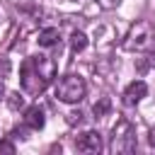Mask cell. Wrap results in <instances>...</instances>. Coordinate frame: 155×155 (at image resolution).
<instances>
[{
  "label": "cell",
  "mask_w": 155,
  "mask_h": 155,
  "mask_svg": "<svg viewBox=\"0 0 155 155\" xmlns=\"http://www.w3.org/2000/svg\"><path fill=\"white\" fill-rule=\"evenodd\" d=\"M56 65L46 56H31L22 63V87L29 94H39L46 90V85L53 80Z\"/></svg>",
  "instance_id": "1"
},
{
  "label": "cell",
  "mask_w": 155,
  "mask_h": 155,
  "mask_svg": "<svg viewBox=\"0 0 155 155\" xmlns=\"http://www.w3.org/2000/svg\"><path fill=\"white\" fill-rule=\"evenodd\" d=\"M85 92H87V85H85V80H82L80 75H65V78H61L58 85H56V97H58L61 102H65V104L80 102V99L85 97Z\"/></svg>",
  "instance_id": "2"
},
{
  "label": "cell",
  "mask_w": 155,
  "mask_h": 155,
  "mask_svg": "<svg viewBox=\"0 0 155 155\" xmlns=\"http://www.w3.org/2000/svg\"><path fill=\"white\" fill-rule=\"evenodd\" d=\"M153 46H155V31L148 22H138L136 27H131L128 39H126L128 51H148Z\"/></svg>",
  "instance_id": "3"
},
{
  "label": "cell",
  "mask_w": 155,
  "mask_h": 155,
  "mask_svg": "<svg viewBox=\"0 0 155 155\" xmlns=\"http://www.w3.org/2000/svg\"><path fill=\"white\" fill-rule=\"evenodd\" d=\"M75 148L80 153H99L102 150V136L97 131H87L75 140Z\"/></svg>",
  "instance_id": "4"
},
{
  "label": "cell",
  "mask_w": 155,
  "mask_h": 155,
  "mask_svg": "<svg viewBox=\"0 0 155 155\" xmlns=\"http://www.w3.org/2000/svg\"><path fill=\"white\" fill-rule=\"evenodd\" d=\"M145 94H148V85H145L143 80H136V82H131V85L126 87L124 102H126V104H136V102H140Z\"/></svg>",
  "instance_id": "5"
},
{
  "label": "cell",
  "mask_w": 155,
  "mask_h": 155,
  "mask_svg": "<svg viewBox=\"0 0 155 155\" xmlns=\"http://www.w3.org/2000/svg\"><path fill=\"white\" fill-rule=\"evenodd\" d=\"M24 124H27L29 128H34V131L44 128V124H46V119H44V109H41L39 104H31V107L24 111Z\"/></svg>",
  "instance_id": "6"
},
{
  "label": "cell",
  "mask_w": 155,
  "mask_h": 155,
  "mask_svg": "<svg viewBox=\"0 0 155 155\" xmlns=\"http://www.w3.org/2000/svg\"><path fill=\"white\" fill-rule=\"evenodd\" d=\"M58 39H61V34H58V29H44V31H39V44L41 46H53V44H58Z\"/></svg>",
  "instance_id": "7"
},
{
  "label": "cell",
  "mask_w": 155,
  "mask_h": 155,
  "mask_svg": "<svg viewBox=\"0 0 155 155\" xmlns=\"http://www.w3.org/2000/svg\"><path fill=\"white\" fill-rule=\"evenodd\" d=\"M70 48L78 53V51H85L87 48V36L82 34V31H73V36H70Z\"/></svg>",
  "instance_id": "8"
},
{
  "label": "cell",
  "mask_w": 155,
  "mask_h": 155,
  "mask_svg": "<svg viewBox=\"0 0 155 155\" xmlns=\"http://www.w3.org/2000/svg\"><path fill=\"white\" fill-rule=\"evenodd\" d=\"M109 109H111V102H109V97H102V99L94 104V114H97V116H104Z\"/></svg>",
  "instance_id": "9"
},
{
  "label": "cell",
  "mask_w": 155,
  "mask_h": 155,
  "mask_svg": "<svg viewBox=\"0 0 155 155\" xmlns=\"http://www.w3.org/2000/svg\"><path fill=\"white\" fill-rule=\"evenodd\" d=\"M22 104H24V97H19L17 92H15V94H10V107H12V109H19Z\"/></svg>",
  "instance_id": "10"
},
{
  "label": "cell",
  "mask_w": 155,
  "mask_h": 155,
  "mask_svg": "<svg viewBox=\"0 0 155 155\" xmlns=\"http://www.w3.org/2000/svg\"><path fill=\"white\" fill-rule=\"evenodd\" d=\"M0 153H10V155H12V153H15V145H12L10 140H2V143H0Z\"/></svg>",
  "instance_id": "11"
},
{
  "label": "cell",
  "mask_w": 155,
  "mask_h": 155,
  "mask_svg": "<svg viewBox=\"0 0 155 155\" xmlns=\"http://www.w3.org/2000/svg\"><path fill=\"white\" fill-rule=\"evenodd\" d=\"M0 92H2V85H0Z\"/></svg>",
  "instance_id": "12"
}]
</instances>
